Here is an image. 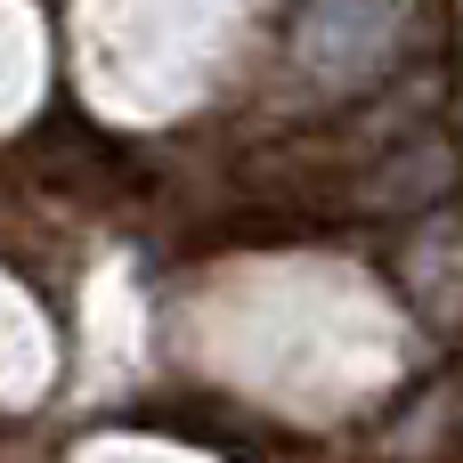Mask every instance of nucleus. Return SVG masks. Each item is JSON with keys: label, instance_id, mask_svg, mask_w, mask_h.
Here are the masks:
<instances>
[{"label": "nucleus", "instance_id": "nucleus-1", "mask_svg": "<svg viewBox=\"0 0 463 463\" xmlns=\"http://www.w3.org/2000/svg\"><path fill=\"white\" fill-rule=\"evenodd\" d=\"M399 33H407V0H309L293 49L350 81V73H374L399 49Z\"/></svg>", "mask_w": 463, "mask_h": 463}]
</instances>
